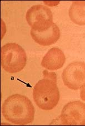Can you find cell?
I'll return each mask as SVG.
<instances>
[{
	"label": "cell",
	"instance_id": "cell-1",
	"mask_svg": "<svg viewBox=\"0 0 85 126\" xmlns=\"http://www.w3.org/2000/svg\"><path fill=\"white\" fill-rule=\"evenodd\" d=\"M35 107L27 96L13 94L4 101L2 114L6 121L14 125H26L34 120Z\"/></svg>",
	"mask_w": 85,
	"mask_h": 126
},
{
	"label": "cell",
	"instance_id": "cell-2",
	"mask_svg": "<svg viewBox=\"0 0 85 126\" xmlns=\"http://www.w3.org/2000/svg\"><path fill=\"white\" fill-rule=\"evenodd\" d=\"M43 78L36 83L33 91V98L36 105L41 110H49L59 103L60 92L57 84L55 73L43 71Z\"/></svg>",
	"mask_w": 85,
	"mask_h": 126
},
{
	"label": "cell",
	"instance_id": "cell-3",
	"mask_svg": "<svg viewBox=\"0 0 85 126\" xmlns=\"http://www.w3.org/2000/svg\"><path fill=\"white\" fill-rule=\"evenodd\" d=\"M1 66L6 72L19 73L25 67L27 55L23 47L16 43H7L1 50Z\"/></svg>",
	"mask_w": 85,
	"mask_h": 126
},
{
	"label": "cell",
	"instance_id": "cell-4",
	"mask_svg": "<svg viewBox=\"0 0 85 126\" xmlns=\"http://www.w3.org/2000/svg\"><path fill=\"white\" fill-rule=\"evenodd\" d=\"M26 21L32 30L41 32L48 30L53 25V14L46 6L37 5L29 8L26 15Z\"/></svg>",
	"mask_w": 85,
	"mask_h": 126
},
{
	"label": "cell",
	"instance_id": "cell-5",
	"mask_svg": "<svg viewBox=\"0 0 85 126\" xmlns=\"http://www.w3.org/2000/svg\"><path fill=\"white\" fill-rule=\"evenodd\" d=\"M56 119L59 125H85V103L79 100L68 103Z\"/></svg>",
	"mask_w": 85,
	"mask_h": 126
},
{
	"label": "cell",
	"instance_id": "cell-6",
	"mask_svg": "<svg viewBox=\"0 0 85 126\" xmlns=\"http://www.w3.org/2000/svg\"><path fill=\"white\" fill-rule=\"evenodd\" d=\"M64 84L70 89L76 91L85 84V63L72 62L64 69L62 74Z\"/></svg>",
	"mask_w": 85,
	"mask_h": 126
},
{
	"label": "cell",
	"instance_id": "cell-7",
	"mask_svg": "<svg viewBox=\"0 0 85 126\" xmlns=\"http://www.w3.org/2000/svg\"><path fill=\"white\" fill-rule=\"evenodd\" d=\"M31 36L33 40L42 46H49L55 44L60 37V30L57 25L53 23L50 28L44 31L31 30Z\"/></svg>",
	"mask_w": 85,
	"mask_h": 126
},
{
	"label": "cell",
	"instance_id": "cell-8",
	"mask_svg": "<svg viewBox=\"0 0 85 126\" xmlns=\"http://www.w3.org/2000/svg\"><path fill=\"white\" fill-rule=\"evenodd\" d=\"M65 61L63 52L59 48L53 47L43 58L41 66L49 70H57L62 68Z\"/></svg>",
	"mask_w": 85,
	"mask_h": 126
},
{
	"label": "cell",
	"instance_id": "cell-9",
	"mask_svg": "<svg viewBox=\"0 0 85 126\" xmlns=\"http://www.w3.org/2000/svg\"><path fill=\"white\" fill-rule=\"evenodd\" d=\"M68 14L74 24L80 26L85 25V1H73Z\"/></svg>",
	"mask_w": 85,
	"mask_h": 126
},
{
	"label": "cell",
	"instance_id": "cell-10",
	"mask_svg": "<svg viewBox=\"0 0 85 126\" xmlns=\"http://www.w3.org/2000/svg\"><path fill=\"white\" fill-rule=\"evenodd\" d=\"M80 97L82 100L85 102V84L81 88Z\"/></svg>",
	"mask_w": 85,
	"mask_h": 126
}]
</instances>
